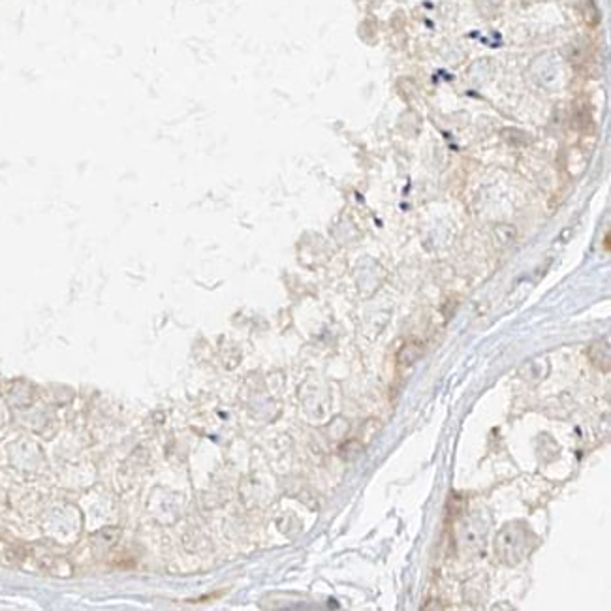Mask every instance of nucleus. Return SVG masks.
<instances>
[{"label": "nucleus", "mask_w": 611, "mask_h": 611, "mask_svg": "<svg viewBox=\"0 0 611 611\" xmlns=\"http://www.w3.org/2000/svg\"><path fill=\"white\" fill-rule=\"evenodd\" d=\"M495 552H498L500 561H504L506 564L519 563L523 555L528 553L527 531L508 525L503 533L498 534L497 544H495Z\"/></svg>", "instance_id": "f257e3e1"}]
</instances>
